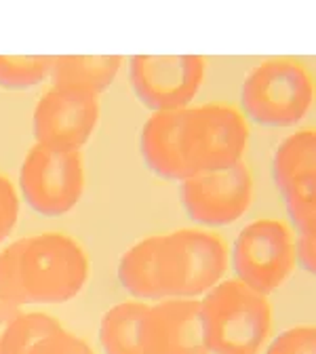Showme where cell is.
<instances>
[{
  "mask_svg": "<svg viewBox=\"0 0 316 354\" xmlns=\"http://www.w3.org/2000/svg\"><path fill=\"white\" fill-rule=\"evenodd\" d=\"M89 279L82 245L59 232L24 236L0 253V295L13 306L64 304Z\"/></svg>",
  "mask_w": 316,
  "mask_h": 354,
  "instance_id": "6da1fadb",
  "label": "cell"
},
{
  "mask_svg": "<svg viewBox=\"0 0 316 354\" xmlns=\"http://www.w3.org/2000/svg\"><path fill=\"white\" fill-rule=\"evenodd\" d=\"M209 354H259L272 333L270 299L236 279H225L201 299Z\"/></svg>",
  "mask_w": 316,
  "mask_h": 354,
  "instance_id": "7a4b0ae2",
  "label": "cell"
},
{
  "mask_svg": "<svg viewBox=\"0 0 316 354\" xmlns=\"http://www.w3.org/2000/svg\"><path fill=\"white\" fill-rule=\"evenodd\" d=\"M230 268L221 236L205 228L156 234V270L162 299H196L217 287Z\"/></svg>",
  "mask_w": 316,
  "mask_h": 354,
  "instance_id": "3957f363",
  "label": "cell"
},
{
  "mask_svg": "<svg viewBox=\"0 0 316 354\" xmlns=\"http://www.w3.org/2000/svg\"><path fill=\"white\" fill-rule=\"evenodd\" d=\"M241 104L243 116L261 127H297L314 104L312 74L297 59L268 57L247 72Z\"/></svg>",
  "mask_w": 316,
  "mask_h": 354,
  "instance_id": "277c9868",
  "label": "cell"
},
{
  "mask_svg": "<svg viewBox=\"0 0 316 354\" xmlns=\"http://www.w3.org/2000/svg\"><path fill=\"white\" fill-rule=\"evenodd\" d=\"M249 138V120L234 106L198 104L184 110L182 154L192 173L221 171L243 162Z\"/></svg>",
  "mask_w": 316,
  "mask_h": 354,
  "instance_id": "5b68a950",
  "label": "cell"
},
{
  "mask_svg": "<svg viewBox=\"0 0 316 354\" xmlns=\"http://www.w3.org/2000/svg\"><path fill=\"white\" fill-rule=\"evenodd\" d=\"M230 266L236 281L270 295L289 283L295 272V236L281 219H255L234 241Z\"/></svg>",
  "mask_w": 316,
  "mask_h": 354,
  "instance_id": "8992f818",
  "label": "cell"
},
{
  "mask_svg": "<svg viewBox=\"0 0 316 354\" xmlns=\"http://www.w3.org/2000/svg\"><path fill=\"white\" fill-rule=\"evenodd\" d=\"M21 194L32 211L44 217L70 213L84 192L80 152H64L34 144L19 171Z\"/></svg>",
  "mask_w": 316,
  "mask_h": 354,
  "instance_id": "52a82bcc",
  "label": "cell"
},
{
  "mask_svg": "<svg viewBox=\"0 0 316 354\" xmlns=\"http://www.w3.org/2000/svg\"><path fill=\"white\" fill-rule=\"evenodd\" d=\"M207 78L203 55H135L129 62V82L135 97L152 112L192 106Z\"/></svg>",
  "mask_w": 316,
  "mask_h": 354,
  "instance_id": "ba28073f",
  "label": "cell"
},
{
  "mask_svg": "<svg viewBox=\"0 0 316 354\" xmlns=\"http://www.w3.org/2000/svg\"><path fill=\"white\" fill-rule=\"evenodd\" d=\"M253 175L245 162L221 171H201L179 182L186 215L203 228L230 226L253 205Z\"/></svg>",
  "mask_w": 316,
  "mask_h": 354,
  "instance_id": "9c48e42d",
  "label": "cell"
},
{
  "mask_svg": "<svg viewBox=\"0 0 316 354\" xmlns=\"http://www.w3.org/2000/svg\"><path fill=\"white\" fill-rule=\"evenodd\" d=\"M100 122V97L78 86L53 84L32 116L34 140L40 146L80 152Z\"/></svg>",
  "mask_w": 316,
  "mask_h": 354,
  "instance_id": "30bf717a",
  "label": "cell"
},
{
  "mask_svg": "<svg viewBox=\"0 0 316 354\" xmlns=\"http://www.w3.org/2000/svg\"><path fill=\"white\" fill-rule=\"evenodd\" d=\"M144 354H209L201 299H160L142 317Z\"/></svg>",
  "mask_w": 316,
  "mask_h": 354,
  "instance_id": "8fae6325",
  "label": "cell"
},
{
  "mask_svg": "<svg viewBox=\"0 0 316 354\" xmlns=\"http://www.w3.org/2000/svg\"><path fill=\"white\" fill-rule=\"evenodd\" d=\"M184 110L152 112L140 136V150L146 167L169 182H184L192 175L182 154Z\"/></svg>",
  "mask_w": 316,
  "mask_h": 354,
  "instance_id": "7c38bea8",
  "label": "cell"
},
{
  "mask_svg": "<svg viewBox=\"0 0 316 354\" xmlns=\"http://www.w3.org/2000/svg\"><path fill=\"white\" fill-rule=\"evenodd\" d=\"M272 177L279 192L316 182V131L301 129L289 136L272 158Z\"/></svg>",
  "mask_w": 316,
  "mask_h": 354,
  "instance_id": "4fadbf2b",
  "label": "cell"
},
{
  "mask_svg": "<svg viewBox=\"0 0 316 354\" xmlns=\"http://www.w3.org/2000/svg\"><path fill=\"white\" fill-rule=\"evenodd\" d=\"M120 68H122L120 55H97V57L64 55L53 59V68L49 76L53 84L78 86L100 97L116 80Z\"/></svg>",
  "mask_w": 316,
  "mask_h": 354,
  "instance_id": "5bb4252c",
  "label": "cell"
},
{
  "mask_svg": "<svg viewBox=\"0 0 316 354\" xmlns=\"http://www.w3.org/2000/svg\"><path fill=\"white\" fill-rule=\"evenodd\" d=\"M142 301H120L112 306L102 319L100 342L106 354H144L142 348Z\"/></svg>",
  "mask_w": 316,
  "mask_h": 354,
  "instance_id": "9a60e30c",
  "label": "cell"
},
{
  "mask_svg": "<svg viewBox=\"0 0 316 354\" xmlns=\"http://www.w3.org/2000/svg\"><path fill=\"white\" fill-rule=\"evenodd\" d=\"M59 323L44 313H21L3 339V354H28V350L47 333L57 329Z\"/></svg>",
  "mask_w": 316,
  "mask_h": 354,
  "instance_id": "2e32d148",
  "label": "cell"
},
{
  "mask_svg": "<svg viewBox=\"0 0 316 354\" xmlns=\"http://www.w3.org/2000/svg\"><path fill=\"white\" fill-rule=\"evenodd\" d=\"M55 57H11L0 55V86L30 88L51 74Z\"/></svg>",
  "mask_w": 316,
  "mask_h": 354,
  "instance_id": "e0dca14e",
  "label": "cell"
},
{
  "mask_svg": "<svg viewBox=\"0 0 316 354\" xmlns=\"http://www.w3.org/2000/svg\"><path fill=\"white\" fill-rule=\"evenodd\" d=\"M283 201L297 234H316V182H306L283 192Z\"/></svg>",
  "mask_w": 316,
  "mask_h": 354,
  "instance_id": "ac0fdd59",
  "label": "cell"
},
{
  "mask_svg": "<svg viewBox=\"0 0 316 354\" xmlns=\"http://www.w3.org/2000/svg\"><path fill=\"white\" fill-rule=\"evenodd\" d=\"M28 354H93V350H91V346H89L84 339H80L78 335L66 331L59 325L51 333L40 337L28 350Z\"/></svg>",
  "mask_w": 316,
  "mask_h": 354,
  "instance_id": "d6986e66",
  "label": "cell"
},
{
  "mask_svg": "<svg viewBox=\"0 0 316 354\" xmlns=\"http://www.w3.org/2000/svg\"><path fill=\"white\" fill-rule=\"evenodd\" d=\"M266 354H316V331L312 325H297L283 331L268 346Z\"/></svg>",
  "mask_w": 316,
  "mask_h": 354,
  "instance_id": "ffe728a7",
  "label": "cell"
},
{
  "mask_svg": "<svg viewBox=\"0 0 316 354\" xmlns=\"http://www.w3.org/2000/svg\"><path fill=\"white\" fill-rule=\"evenodd\" d=\"M19 219V198L7 175L0 173V245H3Z\"/></svg>",
  "mask_w": 316,
  "mask_h": 354,
  "instance_id": "44dd1931",
  "label": "cell"
},
{
  "mask_svg": "<svg viewBox=\"0 0 316 354\" xmlns=\"http://www.w3.org/2000/svg\"><path fill=\"white\" fill-rule=\"evenodd\" d=\"M295 263L310 274L316 270V234H297Z\"/></svg>",
  "mask_w": 316,
  "mask_h": 354,
  "instance_id": "7402d4cb",
  "label": "cell"
},
{
  "mask_svg": "<svg viewBox=\"0 0 316 354\" xmlns=\"http://www.w3.org/2000/svg\"><path fill=\"white\" fill-rule=\"evenodd\" d=\"M21 315V310L17 306H13L11 301H7L3 295H0V354H3V339L7 335V329L11 327V323Z\"/></svg>",
  "mask_w": 316,
  "mask_h": 354,
  "instance_id": "603a6c76",
  "label": "cell"
}]
</instances>
